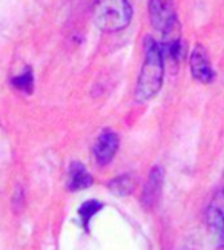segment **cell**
<instances>
[{"instance_id": "5b68a950", "label": "cell", "mask_w": 224, "mask_h": 250, "mask_svg": "<svg viewBox=\"0 0 224 250\" xmlns=\"http://www.w3.org/2000/svg\"><path fill=\"white\" fill-rule=\"evenodd\" d=\"M190 69L192 75L201 83H209L213 79V69L207 57V52L203 46H197L190 56Z\"/></svg>"}, {"instance_id": "9c48e42d", "label": "cell", "mask_w": 224, "mask_h": 250, "mask_svg": "<svg viewBox=\"0 0 224 250\" xmlns=\"http://www.w3.org/2000/svg\"><path fill=\"white\" fill-rule=\"evenodd\" d=\"M134 181L129 175H123V177H117L115 180H112L109 183V189L112 190V193L119 195V197H123V195L131 193L134 189Z\"/></svg>"}, {"instance_id": "8992f818", "label": "cell", "mask_w": 224, "mask_h": 250, "mask_svg": "<svg viewBox=\"0 0 224 250\" xmlns=\"http://www.w3.org/2000/svg\"><path fill=\"white\" fill-rule=\"evenodd\" d=\"M207 224L213 233L224 240V190H220L209 204Z\"/></svg>"}, {"instance_id": "30bf717a", "label": "cell", "mask_w": 224, "mask_h": 250, "mask_svg": "<svg viewBox=\"0 0 224 250\" xmlns=\"http://www.w3.org/2000/svg\"><path fill=\"white\" fill-rule=\"evenodd\" d=\"M13 84L16 86L17 89L23 91L26 94L33 92V86H34V77H33V72L28 68L23 74L17 75V77L13 79Z\"/></svg>"}, {"instance_id": "8fae6325", "label": "cell", "mask_w": 224, "mask_h": 250, "mask_svg": "<svg viewBox=\"0 0 224 250\" xmlns=\"http://www.w3.org/2000/svg\"><path fill=\"white\" fill-rule=\"evenodd\" d=\"M100 209H102V203H99V201H86L81 206L79 212H80V218H81V223H83L84 227H88L91 218Z\"/></svg>"}, {"instance_id": "277c9868", "label": "cell", "mask_w": 224, "mask_h": 250, "mask_svg": "<svg viewBox=\"0 0 224 250\" xmlns=\"http://www.w3.org/2000/svg\"><path fill=\"white\" fill-rule=\"evenodd\" d=\"M117 149H119V137H117L115 132L106 129L100 134L97 143H95L94 147V155L95 160L99 161V165L104 166L114 158Z\"/></svg>"}, {"instance_id": "3957f363", "label": "cell", "mask_w": 224, "mask_h": 250, "mask_svg": "<svg viewBox=\"0 0 224 250\" xmlns=\"http://www.w3.org/2000/svg\"><path fill=\"white\" fill-rule=\"evenodd\" d=\"M149 14L154 28L162 31L163 34L178 25L172 0H149Z\"/></svg>"}, {"instance_id": "52a82bcc", "label": "cell", "mask_w": 224, "mask_h": 250, "mask_svg": "<svg viewBox=\"0 0 224 250\" xmlns=\"http://www.w3.org/2000/svg\"><path fill=\"white\" fill-rule=\"evenodd\" d=\"M162 186H163V170L160 167H155L151 175H149V180L144 186L143 190V197H142V203L144 208H152L154 204H157L160 193H162Z\"/></svg>"}, {"instance_id": "7a4b0ae2", "label": "cell", "mask_w": 224, "mask_h": 250, "mask_svg": "<svg viewBox=\"0 0 224 250\" xmlns=\"http://www.w3.org/2000/svg\"><path fill=\"white\" fill-rule=\"evenodd\" d=\"M132 8L127 0H97L94 9L95 26L104 32H117L131 23Z\"/></svg>"}, {"instance_id": "ba28073f", "label": "cell", "mask_w": 224, "mask_h": 250, "mask_svg": "<svg viewBox=\"0 0 224 250\" xmlns=\"http://www.w3.org/2000/svg\"><path fill=\"white\" fill-rule=\"evenodd\" d=\"M92 183L91 173L84 169L81 163H72L69 169V189L71 190H81L84 188H89Z\"/></svg>"}, {"instance_id": "6da1fadb", "label": "cell", "mask_w": 224, "mask_h": 250, "mask_svg": "<svg viewBox=\"0 0 224 250\" xmlns=\"http://www.w3.org/2000/svg\"><path fill=\"white\" fill-rule=\"evenodd\" d=\"M164 75V59L162 46L152 39L146 42V57L137 82L135 99L137 102H147L162 89Z\"/></svg>"}]
</instances>
